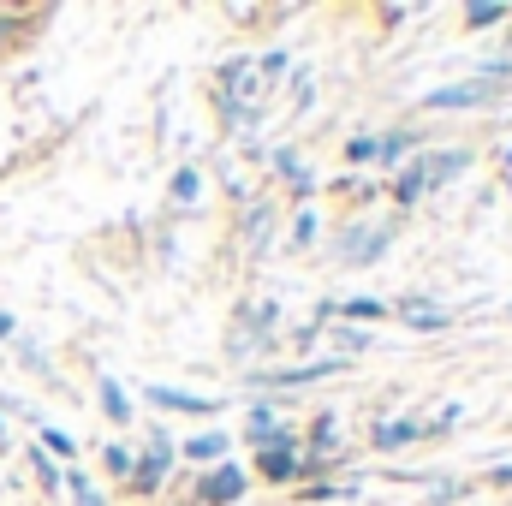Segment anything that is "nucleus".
<instances>
[{"label": "nucleus", "instance_id": "4", "mask_svg": "<svg viewBox=\"0 0 512 506\" xmlns=\"http://www.w3.org/2000/svg\"><path fill=\"white\" fill-rule=\"evenodd\" d=\"M149 399H155L161 411H185V417H203V411H215L209 399H197V393H179V387H161V381L149 387Z\"/></svg>", "mask_w": 512, "mask_h": 506}, {"label": "nucleus", "instance_id": "23", "mask_svg": "<svg viewBox=\"0 0 512 506\" xmlns=\"http://www.w3.org/2000/svg\"><path fill=\"white\" fill-rule=\"evenodd\" d=\"M6 30H12V12H6V6H0V36H6Z\"/></svg>", "mask_w": 512, "mask_h": 506}, {"label": "nucleus", "instance_id": "16", "mask_svg": "<svg viewBox=\"0 0 512 506\" xmlns=\"http://www.w3.org/2000/svg\"><path fill=\"white\" fill-rule=\"evenodd\" d=\"M102 465H108L114 477H131V453H126V447H108V453H102Z\"/></svg>", "mask_w": 512, "mask_h": 506}, {"label": "nucleus", "instance_id": "8", "mask_svg": "<svg viewBox=\"0 0 512 506\" xmlns=\"http://www.w3.org/2000/svg\"><path fill=\"white\" fill-rule=\"evenodd\" d=\"M417 441V423H376V447H405Z\"/></svg>", "mask_w": 512, "mask_h": 506}, {"label": "nucleus", "instance_id": "24", "mask_svg": "<svg viewBox=\"0 0 512 506\" xmlns=\"http://www.w3.org/2000/svg\"><path fill=\"white\" fill-rule=\"evenodd\" d=\"M6 334H12V316H0V340H6Z\"/></svg>", "mask_w": 512, "mask_h": 506}, {"label": "nucleus", "instance_id": "17", "mask_svg": "<svg viewBox=\"0 0 512 506\" xmlns=\"http://www.w3.org/2000/svg\"><path fill=\"white\" fill-rule=\"evenodd\" d=\"M245 233H251L256 245L268 239V209H262V203H256V209H251V221H245Z\"/></svg>", "mask_w": 512, "mask_h": 506}, {"label": "nucleus", "instance_id": "15", "mask_svg": "<svg viewBox=\"0 0 512 506\" xmlns=\"http://www.w3.org/2000/svg\"><path fill=\"white\" fill-rule=\"evenodd\" d=\"M42 447H48V453H66V459H72V453H78V447H72V435H66V429H42Z\"/></svg>", "mask_w": 512, "mask_h": 506}, {"label": "nucleus", "instance_id": "13", "mask_svg": "<svg viewBox=\"0 0 512 506\" xmlns=\"http://www.w3.org/2000/svg\"><path fill=\"white\" fill-rule=\"evenodd\" d=\"M102 405H108V417H114V423H126V417H131L126 393H120V387H114V381H108V387H102Z\"/></svg>", "mask_w": 512, "mask_h": 506}, {"label": "nucleus", "instance_id": "25", "mask_svg": "<svg viewBox=\"0 0 512 506\" xmlns=\"http://www.w3.org/2000/svg\"><path fill=\"white\" fill-rule=\"evenodd\" d=\"M495 477H501V483H512V471H495Z\"/></svg>", "mask_w": 512, "mask_h": 506}, {"label": "nucleus", "instance_id": "7", "mask_svg": "<svg viewBox=\"0 0 512 506\" xmlns=\"http://www.w3.org/2000/svg\"><path fill=\"white\" fill-rule=\"evenodd\" d=\"M387 251V233H370V239H346V256L352 262H376Z\"/></svg>", "mask_w": 512, "mask_h": 506}, {"label": "nucleus", "instance_id": "5", "mask_svg": "<svg viewBox=\"0 0 512 506\" xmlns=\"http://www.w3.org/2000/svg\"><path fill=\"white\" fill-rule=\"evenodd\" d=\"M459 167H465V149H447V155H423L417 179H423V185H441V179H453Z\"/></svg>", "mask_w": 512, "mask_h": 506}, {"label": "nucleus", "instance_id": "22", "mask_svg": "<svg viewBox=\"0 0 512 506\" xmlns=\"http://www.w3.org/2000/svg\"><path fill=\"white\" fill-rule=\"evenodd\" d=\"M346 155H352V161H370V155H376V143H370V137H352V149H346Z\"/></svg>", "mask_w": 512, "mask_h": 506}, {"label": "nucleus", "instance_id": "19", "mask_svg": "<svg viewBox=\"0 0 512 506\" xmlns=\"http://www.w3.org/2000/svg\"><path fill=\"white\" fill-rule=\"evenodd\" d=\"M173 197L191 203V197H197V173H179V179H173Z\"/></svg>", "mask_w": 512, "mask_h": 506}, {"label": "nucleus", "instance_id": "18", "mask_svg": "<svg viewBox=\"0 0 512 506\" xmlns=\"http://www.w3.org/2000/svg\"><path fill=\"white\" fill-rule=\"evenodd\" d=\"M465 18H471V24H501V18H507V6H471Z\"/></svg>", "mask_w": 512, "mask_h": 506}, {"label": "nucleus", "instance_id": "10", "mask_svg": "<svg viewBox=\"0 0 512 506\" xmlns=\"http://www.w3.org/2000/svg\"><path fill=\"white\" fill-rule=\"evenodd\" d=\"M405 322H411V328H447V310H435V304H411Z\"/></svg>", "mask_w": 512, "mask_h": 506}, {"label": "nucleus", "instance_id": "12", "mask_svg": "<svg viewBox=\"0 0 512 506\" xmlns=\"http://www.w3.org/2000/svg\"><path fill=\"white\" fill-rule=\"evenodd\" d=\"M340 316H352V322H376L382 304H376V298H352V304H340Z\"/></svg>", "mask_w": 512, "mask_h": 506}, {"label": "nucleus", "instance_id": "20", "mask_svg": "<svg viewBox=\"0 0 512 506\" xmlns=\"http://www.w3.org/2000/svg\"><path fill=\"white\" fill-rule=\"evenodd\" d=\"M393 191H399V203H411V197H417V191H423V179H417V167H411V173H405V179H399V185H393Z\"/></svg>", "mask_w": 512, "mask_h": 506}, {"label": "nucleus", "instance_id": "6", "mask_svg": "<svg viewBox=\"0 0 512 506\" xmlns=\"http://www.w3.org/2000/svg\"><path fill=\"white\" fill-rule=\"evenodd\" d=\"M262 477L292 483V477H298V459H292V453H262Z\"/></svg>", "mask_w": 512, "mask_h": 506}, {"label": "nucleus", "instance_id": "26", "mask_svg": "<svg viewBox=\"0 0 512 506\" xmlns=\"http://www.w3.org/2000/svg\"><path fill=\"white\" fill-rule=\"evenodd\" d=\"M507 316H512V310H507Z\"/></svg>", "mask_w": 512, "mask_h": 506}, {"label": "nucleus", "instance_id": "14", "mask_svg": "<svg viewBox=\"0 0 512 506\" xmlns=\"http://www.w3.org/2000/svg\"><path fill=\"white\" fill-rule=\"evenodd\" d=\"M280 179H286V185H298V191H310V173L298 167V155H280Z\"/></svg>", "mask_w": 512, "mask_h": 506}, {"label": "nucleus", "instance_id": "1", "mask_svg": "<svg viewBox=\"0 0 512 506\" xmlns=\"http://www.w3.org/2000/svg\"><path fill=\"white\" fill-rule=\"evenodd\" d=\"M512 66H489L483 78H471V84H453V90H429V108H477V102H489L495 90H501V78H507Z\"/></svg>", "mask_w": 512, "mask_h": 506}, {"label": "nucleus", "instance_id": "21", "mask_svg": "<svg viewBox=\"0 0 512 506\" xmlns=\"http://www.w3.org/2000/svg\"><path fill=\"white\" fill-rule=\"evenodd\" d=\"M292 239H298V245H310V239H316V215H298V227H292Z\"/></svg>", "mask_w": 512, "mask_h": 506}, {"label": "nucleus", "instance_id": "2", "mask_svg": "<svg viewBox=\"0 0 512 506\" xmlns=\"http://www.w3.org/2000/svg\"><path fill=\"white\" fill-rule=\"evenodd\" d=\"M167 465H173V441H167V435L155 429L149 453H143V459H131V483H137V489H155V483L167 477Z\"/></svg>", "mask_w": 512, "mask_h": 506}, {"label": "nucleus", "instance_id": "9", "mask_svg": "<svg viewBox=\"0 0 512 506\" xmlns=\"http://www.w3.org/2000/svg\"><path fill=\"white\" fill-rule=\"evenodd\" d=\"M185 453H191V459H203V465H209V459H221V453H227V435H215V429H209V435H197V441H191V447H185Z\"/></svg>", "mask_w": 512, "mask_h": 506}, {"label": "nucleus", "instance_id": "3", "mask_svg": "<svg viewBox=\"0 0 512 506\" xmlns=\"http://www.w3.org/2000/svg\"><path fill=\"white\" fill-rule=\"evenodd\" d=\"M239 495H245V471L221 465L215 477H203V506H233Z\"/></svg>", "mask_w": 512, "mask_h": 506}, {"label": "nucleus", "instance_id": "11", "mask_svg": "<svg viewBox=\"0 0 512 506\" xmlns=\"http://www.w3.org/2000/svg\"><path fill=\"white\" fill-rule=\"evenodd\" d=\"M411 143H417L411 131H393V137H382V143H376V155H382V161H399V155H405Z\"/></svg>", "mask_w": 512, "mask_h": 506}]
</instances>
